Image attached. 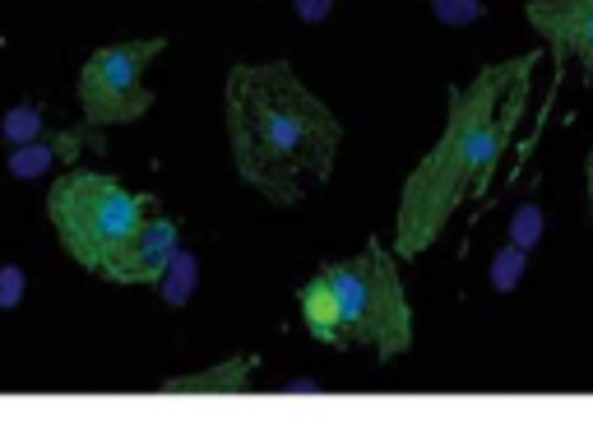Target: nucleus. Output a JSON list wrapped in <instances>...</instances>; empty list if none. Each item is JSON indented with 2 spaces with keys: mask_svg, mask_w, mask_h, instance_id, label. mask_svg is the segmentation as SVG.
<instances>
[{
  "mask_svg": "<svg viewBox=\"0 0 593 427\" xmlns=\"http://www.w3.org/2000/svg\"><path fill=\"white\" fill-rule=\"evenodd\" d=\"M47 130V122H42V112L38 108H10L5 112V122H0V135H5L10 145H24V140H33V135H42Z\"/></svg>",
  "mask_w": 593,
  "mask_h": 427,
  "instance_id": "12",
  "label": "nucleus"
},
{
  "mask_svg": "<svg viewBox=\"0 0 593 427\" xmlns=\"http://www.w3.org/2000/svg\"><path fill=\"white\" fill-rule=\"evenodd\" d=\"M20 298H24V269L20 265H5L0 269V306H20Z\"/></svg>",
  "mask_w": 593,
  "mask_h": 427,
  "instance_id": "15",
  "label": "nucleus"
},
{
  "mask_svg": "<svg viewBox=\"0 0 593 427\" xmlns=\"http://www.w3.org/2000/svg\"><path fill=\"white\" fill-rule=\"evenodd\" d=\"M84 149H108V140H102V130L79 122V126H56V130H42L33 135V140L14 145L10 159H5V173L20 177V181H38L47 173H56V167H75L84 159Z\"/></svg>",
  "mask_w": 593,
  "mask_h": 427,
  "instance_id": "6",
  "label": "nucleus"
},
{
  "mask_svg": "<svg viewBox=\"0 0 593 427\" xmlns=\"http://www.w3.org/2000/svg\"><path fill=\"white\" fill-rule=\"evenodd\" d=\"M538 51H525L515 61H496L478 71L468 84H450L445 102V130L431 145V153L408 173L404 191H399L394 214V255L399 261H417L436 247V237L459 214L464 200H474L487 181H492L496 163L510 149L519 122L529 108Z\"/></svg>",
  "mask_w": 593,
  "mask_h": 427,
  "instance_id": "1",
  "label": "nucleus"
},
{
  "mask_svg": "<svg viewBox=\"0 0 593 427\" xmlns=\"http://www.w3.org/2000/svg\"><path fill=\"white\" fill-rule=\"evenodd\" d=\"M167 38H130L98 47L79 71V112L98 130L130 126L153 108V89L144 84V71L163 56Z\"/></svg>",
  "mask_w": 593,
  "mask_h": 427,
  "instance_id": "5",
  "label": "nucleus"
},
{
  "mask_svg": "<svg viewBox=\"0 0 593 427\" xmlns=\"http://www.w3.org/2000/svg\"><path fill=\"white\" fill-rule=\"evenodd\" d=\"M302 326L316 344L339 353H376L380 363L413 349V306L386 242H366L353 261H325L296 288Z\"/></svg>",
  "mask_w": 593,
  "mask_h": 427,
  "instance_id": "3",
  "label": "nucleus"
},
{
  "mask_svg": "<svg viewBox=\"0 0 593 427\" xmlns=\"http://www.w3.org/2000/svg\"><path fill=\"white\" fill-rule=\"evenodd\" d=\"M223 122L237 177L278 210L302 204L311 186L335 177L343 122L288 61L232 65L223 84Z\"/></svg>",
  "mask_w": 593,
  "mask_h": 427,
  "instance_id": "2",
  "label": "nucleus"
},
{
  "mask_svg": "<svg viewBox=\"0 0 593 427\" xmlns=\"http://www.w3.org/2000/svg\"><path fill=\"white\" fill-rule=\"evenodd\" d=\"M195 279H200L195 255H190V251H177V255H172V265L163 269L159 284H153V288H159V293L167 298V306H181L190 293H195Z\"/></svg>",
  "mask_w": 593,
  "mask_h": 427,
  "instance_id": "10",
  "label": "nucleus"
},
{
  "mask_svg": "<svg viewBox=\"0 0 593 427\" xmlns=\"http://www.w3.org/2000/svg\"><path fill=\"white\" fill-rule=\"evenodd\" d=\"M177 251H181L177 224H172L167 214L149 210L144 224L135 228V237L121 247V255L102 269V279H108V284H159V275L172 265V255H177Z\"/></svg>",
  "mask_w": 593,
  "mask_h": 427,
  "instance_id": "8",
  "label": "nucleus"
},
{
  "mask_svg": "<svg viewBox=\"0 0 593 427\" xmlns=\"http://www.w3.org/2000/svg\"><path fill=\"white\" fill-rule=\"evenodd\" d=\"M292 10H296V20L302 24H320V20H329L335 0H292Z\"/></svg>",
  "mask_w": 593,
  "mask_h": 427,
  "instance_id": "16",
  "label": "nucleus"
},
{
  "mask_svg": "<svg viewBox=\"0 0 593 427\" xmlns=\"http://www.w3.org/2000/svg\"><path fill=\"white\" fill-rule=\"evenodd\" d=\"M525 269H529V251H519L515 242H505L492 255V288H496V293H515L519 279H525Z\"/></svg>",
  "mask_w": 593,
  "mask_h": 427,
  "instance_id": "11",
  "label": "nucleus"
},
{
  "mask_svg": "<svg viewBox=\"0 0 593 427\" xmlns=\"http://www.w3.org/2000/svg\"><path fill=\"white\" fill-rule=\"evenodd\" d=\"M510 242L519 251H533L538 242H543V210L529 200V204H519L515 218H510Z\"/></svg>",
  "mask_w": 593,
  "mask_h": 427,
  "instance_id": "13",
  "label": "nucleus"
},
{
  "mask_svg": "<svg viewBox=\"0 0 593 427\" xmlns=\"http://www.w3.org/2000/svg\"><path fill=\"white\" fill-rule=\"evenodd\" d=\"M584 186H589V214H593V149H589V159H584Z\"/></svg>",
  "mask_w": 593,
  "mask_h": 427,
  "instance_id": "17",
  "label": "nucleus"
},
{
  "mask_svg": "<svg viewBox=\"0 0 593 427\" xmlns=\"http://www.w3.org/2000/svg\"><path fill=\"white\" fill-rule=\"evenodd\" d=\"M482 0H431V14L441 24H450V28H464V24H474V20H482Z\"/></svg>",
  "mask_w": 593,
  "mask_h": 427,
  "instance_id": "14",
  "label": "nucleus"
},
{
  "mask_svg": "<svg viewBox=\"0 0 593 427\" xmlns=\"http://www.w3.org/2000/svg\"><path fill=\"white\" fill-rule=\"evenodd\" d=\"M529 24L556 61H575L593 75V0H529Z\"/></svg>",
  "mask_w": 593,
  "mask_h": 427,
  "instance_id": "7",
  "label": "nucleus"
},
{
  "mask_svg": "<svg viewBox=\"0 0 593 427\" xmlns=\"http://www.w3.org/2000/svg\"><path fill=\"white\" fill-rule=\"evenodd\" d=\"M255 367H260V357L241 353V357H228L223 367L195 372V377H172V381H163L159 390H163V395H237V390L251 386Z\"/></svg>",
  "mask_w": 593,
  "mask_h": 427,
  "instance_id": "9",
  "label": "nucleus"
},
{
  "mask_svg": "<svg viewBox=\"0 0 593 427\" xmlns=\"http://www.w3.org/2000/svg\"><path fill=\"white\" fill-rule=\"evenodd\" d=\"M149 210H153L149 196L130 191V186H121L108 173H89V167L61 173L47 196V214L56 224L61 247L89 275H102L116 261L121 247L135 237V228L144 224Z\"/></svg>",
  "mask_w": 593,
  "mask_h": 427,
  "instance_id": "4",
  "label": "nucleus"
}]
</instances>
